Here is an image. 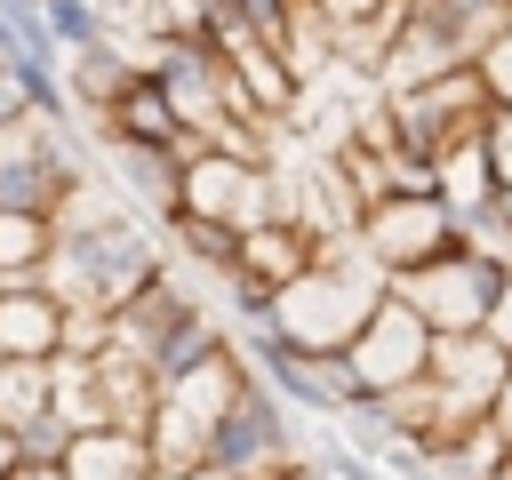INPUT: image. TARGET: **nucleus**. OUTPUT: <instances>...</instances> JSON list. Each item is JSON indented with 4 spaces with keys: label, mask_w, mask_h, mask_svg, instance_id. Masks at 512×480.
<instances>
[{
    "label": "nucleus",
    "mask_w": 512,
    "mask_h": 480,
    "mask_svg": "<svg viewBox=\"0 0 512 480\" xmlns=\"http://www.w3.org/2000/svg\"><path fill=\"white\" fill-rule=\"evenodd\" d=\"M384 288L392 280L368 264V248L352 232V240H328L288 288H272V320L264 328H280L296 352H344L360 336V320L384 304Z\"/></svg>",
    "instance_id": "f257e3e1"
},
{
    "label": "nucleus",
    "mask_w": 512,
    "mask_h": 480,
    "mask_svg": "<svg viewBox=\"0 0 512 480\" xmlns=\"http://www.w3.org/2000/svg\"><path fill=\"white\" fill-rule=\"evenodd\" d=\"M168 264H160V240L128 216V208H112V216H88V224H64L56 232V248H48V264H40V280L64 296V304H96V312H120L144 280H160Z\"/></svg>",
    "instance_id": "f03ea898"
},
{
    "label": "nucleus",
    "mask_w": 512,
    "mask_h": 480,
    "mask_svg": "<svg viewBox=\"0 0 512 480\" xmlns=\"http://www.w3.org/2000/svg\"><path fill=\"white\" fill-rule=\"evenodd\" d=\"M240 384H248V352H240V344H224V352H208L200 368H184V376H168V384L152 392V416H144V440H152V464H168V472H184V464H200Z\"/></svg>",
    "instance_id": "7ed1b4c3"
},
{
    "label": "nucleus",
    "mask_w": 512,
    "mask_h": 480,
    "mask_svg": "<svg viewBox=\"0 0 512 480\" xmlns=\"http://www.w3.org/2000/svg\"><path fill=\"white\" fill-rule=\"evenodd\" d=\"M504 272H512L504 256H488L480 240H456V248H440L432 264L400 272V280H392V296H408V304L432 320V336H472V328H488Z\"/></svg>",
    "instance_id": "20e7f679"
},
{
    "label": "nucleus",
    "mask_w": 512,
    "mask_h": 480,
    "mask_svg": "<svg viewBox=\"0 0 512 480\" xmlns=\"http://www.w3.org/2000/svg\"><path fill=\"white\" fill-rule=\"evenodd\" d=\"M456 240H464V216H456L448 192H384V200L360 208V248H368V264H376L384 280L432 264V256L456 248Z\"/></svg>",
    "instance_id": "39448f33"
},
{
    "label": "nucleus",
    "mask_w": 512,
    "mask_h": 480,
    "mask_svg": "<svg viewBox=\"0 0 512 480\" xmlns=\"http://www.w3.org/2000/svg\"><path fill=\"white\" fill-rule=\"evenodd\" d=\"M344 368H352V408L416 384V376L432 368V320H424L408 296L384 288V304H376V312L360 320V336L344 344Z\"/></svg>",
    "instance_id": "423d86ee"
},
{
    "label": "nucleus",
    "mask_w": 512,
    "mask_h": 480,
    "mask_svg": "<svg viewBox=\"0 0 512 480\" xmlns=\"http://www.w3.org/2000/svg\"><path fill=\"white\" fill-rule=\"evenodd\" d=\"M384 104H392V136L408 144V152H448L456 136H480V120H488V80H480V64H456V72H440V80H416V88H384Z\"/></svg>",
    "instance_id": "0eeeda50"
},
{
    "label": "nucleus",
    "mask_w": 512,
    "mask_h": 480,
    "mask_svg": "<svg viewBox=\"0 0 512 480\" xmlns=\"http://www.w3.org/2000/svg\"><path fill=\"white\" fill-rule=\"evenodd\" d=\"M184 208H192V216H216V224H232V232H248V224L280 216V176H272V160H256V152L192 144V152H184Z\"/></svg>",
    "instance_id": "6e6552de"
},
{
    "label": "nucleus",
    "mask_w": 512,
    "mask_h": 480,
    "mask_svg": "<svg viewBox=\"0 0 512 480\" xmlns=\"http://www.w3.org/2000/svg\"><path fill=\"white\" fill-rule=\"evenodd\" d=\"M208 456H216V464H232V472H248V480H272V472H288V464H296L288 400H280L256 368H248V384L232 392V408H224V424H216Z\"/></svg>",
    "instance_id": "1a4fd4ad"
},
{
    "label": "nucleus",
    "mask_w": 512,
    "mask_h": 480,
    "mask_svg": "<svg viewBox=\"0 0 512 480\" xmlns=\"http://www.w3.org/2000/svg\"><path fill=\"white\" fill-rule=\"evenodd\" d=\"M504 376H512V352L488 336V328H472V336H432V392H440V432L448 424H472V416H488L496 408V392H504ZM432 440V432H424Z\"/></svg>",
    "instance_id": "9d476101"
},
{
    "label": "nucleus",
    "mask_w": 512,
    "mask_h": 480,
    "mask_svg": "<svg viewBox=\"0 0 512 480\" xmlns=\"http://www.w3.org/2000/svg\"><path fill=\"white\" fill-rule=\"evenodd\" d=\"M456 64H472V56H464V40L448 32V16H440L432 0H408L400 32H392L384 56H376V88H416V80H440V72H456Z\"/></svg>",
    "instance_id": "9b49d317"
},
{
    "label": "nucleus",
    "mask_w": 512,
    "mask_h": 480,
    "mask_svg": "<svg viewBox=\"0 0 512 480\" xmlns=\"http://www.w3.org/2000/svg\"><path fill=\"white\" fill-rule=\"evenodd\" d=\"M88 128H96L104 144H184V152L200 144V136L184 128L176 96H168V88H160L152 72H136V80H128V88H120V96H112V104H104L96 120H88Z\"/></svg>",
    "instance_id": "f8f14e48"
},
{
    "label": "nucleus",
    "mask_w": 512,
    "mask_h": 480,
    "mask_svg": "<svg viewBox=\"0 0 512 480\" xmlns=\"http://www.w3.org/2000/svg\"><path fill=\"white\" fill-rule=\"evenodd\" d=\"M64 296L48 280H0V352L16 360H56L64 352Z\"/></svg>",
    "instance_id": "ddd939ff"
},
{
    "label": "nucleus",
    "mask_w": 512,
    "mask_h": 480,
    "mask_svg": "<svg viewBox=\"0 0 512 480\" xmlns=\"http://www.w3.org/2000/svg\"><path fill=\"white\" fill-rule=\"evenodd\" d=\"M312 256H320V240H312L296 216H264V224H248V232H240V256H232V272H224V280H248V288H264V296H272V288H288Z\"/></svg>",
    "instance_id": "4468645a"
},
{
    "label": "nucleus",
    "mask_w": 512,
    "mask_h": 480,
    "mask_svg": "<svg viewBox=\"0 0 512 480\" xmlns=\"http://www.w3.org/2000/svg\"><path fill=\"white\" fill-rule=\"evenodd\" d=\"M104 160H112V176H120V192L144 208V216H176L184 208V144H104Z\"/></svg>",
    "instance_id": "2eb2a0df"
},
{
    "label": "nucleus",
    "mask_w": 512,
    "mask_h": 480,
    "mask_svg": "<svg viewBox=\"0 0 512 480\" xmlns=\"http://www.w3.org/2000/svg\"><path fill=\"white\" fill-rule=\"evenodd\" d=\"M64 464H72V480H160L152 440L128 432V424H96V432H80Z\"/></svg>",
    "instance_id": "dca6fc26"
},
{
    "label": "nucleus",
    "mask_w": 512,
    "mask_h": 480,
    "mask_svg": "<svg viewBox=\"0 0 512 480\" xmlns=\"http://www.w3.org/2000/svg\"><path fill=\"white\" fill-rule=\"evenodd\" d=\"M136 72H144V56H120V48H112V32H104V40H88V48H72V56H64V96H72V104H88V120H96V112L136 80Z\"/></svg>",
    "instance_id": "f3484780"
},
{
    "label": "nucleus",
    "mask_w": 512,
    "mask_h": 480,
    "mask_svg": "<svg viewBox=\"0 0 512 480\" xmlns=\"http://www.w3.org/2000/svg\"><path fill=\"white\" fill-rule=\"evenodd\" d=\"M432 184L456 200V216H480V208H496V168H488V144L480 136H456L448 152H432Z\"/></svg>",
    "instance_id": "a211bd4d"
},
{
    "label": "nucleus",
    "mask_w": 512,
    "mask_h": 480,
    "mask_svg": "<svg viewBox=\"0 0 512 480\" xmlns=\"http://www.w3.org/2000/svg\"><path fill=\"white\" fill-rule=\"evenodd\" d=\"M56 248V216H24V208H0V280H40Z\"/></svg>",
    "instance_id": "6ab92c4d"
},
{
    "label": "nucleus",
    "mask_w": 512,
    "mask_h": 480,
    "mask_svg": "<svg viewBox=\"0 0 512 480\" xmlns=\"http://www.w3.org/2000/svg\"><path fill=\"white\" fill-rule=\"evenodd\" d=\"M168 240H176L200 272H216V280H224V272H232V256H240V232H232V224H216V216H192V208H176V216H168Z\"/></svg>",
    "instance_id": "aec40b11"
},
{
    "label": "nucleus",
    "mask_w": 512,
    "mask_h": 480,
    "mask_svg": "<svg viewBox=\"0 0 512 480\" xmlns=\"http://www.w3.org/2000/svg\"><path fill=\"white\" fill-rule=\"evenodd\" d=\"M48 408V360H16V352H0V424L16 432L24 416H40Z\"/></svg>",
    "instance_id": "412c9836"
},
{
    "label": "nucleus",
    "mask_w": 512,
    "mask_h": 480,
    "mask_svg": "<svg viewBox=\"0 0 512 480\" xmlns=\"http://www.w3.org/2000/svg\"><path fill=\"white\" fill-rule=\"evenodd\" d=\"M72 440H80V432H72L56 408H40V416H24V424H16V464H64V456H72Z\"/></svg>",
    "instance_id": "4be33fe9"
},
{
    "label": "nucleus",
    "mask_w": 512,
    "mask_h": 480,
    "mask_svg": "<svg viewBox=\"0 0 512 480\" xmlns=\"http://www.w3.org/2000/svg\"><path fill=\"white\" fill-rule=\"evenodd\" d=\"M48 8V32L64 40V48H88V40H104L112 24H104V0H40Z\"/></svg>",
    "instance_id": "5701e85b"
},
{
    "label": "nucleus",
    "mask_w": 512,
    "mask_h": 480,
    "mask_svg": "<svg viewBox=\"0 0 512 480\" xmlns=\"http://www.w3.org/2000/svg\"><path fill=\"white\" fill-rule=\"evenodd\" d=\"M312 8L336 24V48H344V40H360V32H368V24H376L392 0H312Z\"/></svg>",
    "instance_id": "b1692460"
},
{
    "label": "nucleus",
    "mask_w": 512,
    "mask_h": 480,
    "mask_svg": "<svg viewBox=\"0 0 512 480\" xmlns=\"http://www.w3.org/2000/svg\"><path fill=\"white\" fill-rule=\"evenodd\" d=\"M480 144H488V168H496V184H512V104H488V120H480Z\"/></svg>",
    "instance_id": "393cba45"
},
{
    "label": "nucleus",
    "mask_w": 512,
    "mask_h": 480,
    "mask_svg": "<svg viewBox=\"0 0 512 480\" xmlns=\"http://www.w3.org/2000/svg\"><path fill=\"white\" fill-rule=\"evenodd\" d=\"M472 64H480L488 96H496V104H512V24H504V32H496V40H488V48L472 56Z\"/></svg>",
    "instance_id": "a878e982"
},
{
    "label": "nucleus",
    "mask_w": 512,
    "mask_h": 480,
    "mask_svg": "<svg viewBox=\"0 0 512 480\" xmlns=\"http://www.w3.org/2000/svg\"><path fill=\"white\" fill-rule=\"evenodd\" d=\"M176 480H248V472H232V464H216V456H200V464H184Z\"/></svg>",
    "instance_id": "bb28decb"
},
{
    "label": "nucleus",
    "mask_w": 512,
    "mask_h": 480,
    "mask_svg": "<svg viewBox=\"0 0 512 480\" xmlns=\"http://www.w3.org/2000/svg\"><path fill=\"white\" fill-rule=\"evenodd\" d=\"M8 480H72V464H16Z\"/></svg>",
    "instance_id": "cd10ccee"
},
{
    "label": "nucleus",
    "mask_w": 512,
    "mask_h": 480,
    "mask_svg": "<svg viewBox=\"0 0 512 480\" xmlns=\"http://www.w3.org/2000/svg\"><path fill=\"white\" fill-rule=\"evenodd\" d=\"M488 416H496V432H504V448H512V376H504V392H496V408H488Z\"/></svg>",
    "instance_id": "c85d7f7f"
},
{
    "label": "nucleus",
    "mask_w": 512,
    "mask_h": 480,
    "mask_svg": "<svg viewBox=\"0 0 512 480\" xmlns=\"http://www.w3.org/2000/svg\"><path fill=\"white\" fill-rule=\"evenodd\" d=\"M496 216H504V224H512V184H504V192H496Z\"/></svg>",
    "instance_id": "c756f323"
},
{
    "label": "nucleus",
    "mask_w": 512,
    "mask_h": 480,
    "mask_svg": "<svg viewBox=\"0 0 512 480\" xmlns=\"http://www.w3.org/2000/svg\"><path fill=\"white\" fill-rule=\"evenodd\" d=\"M496 480H512V456H504V464H496Z\"/></svg>",
    "instance_id": "7c9ffc66"
},
{
    "label": "nucleus",
    "mask_w": 512,
    "mask_h": 480,
    "mask_svg": "<svg viewBox=\"0 0 512 480\" xmlns=\"http://www.w3.org/2000/svg\"><path fill=\"white\" fill-rule=\"evenodd\" d=\"M504 24H512V0H504Z\"/></svg>",
    "instance_id": "2f4dec72"
},
{
    "label": "nucleus",
    "mask_w": 512,
    "mask_h": 480,
    "mask_svg": "<svg viewBox=\"0 0 512 480\" xmlns=\"http://www.w3.org/2000/svg\"><path fill=\"white\" fill-rule=\"evenodd\" d=\"M424 480H440V472H424Z\"/></svg>",
    "instance_id": "473e14b6"
}]
</instances>
